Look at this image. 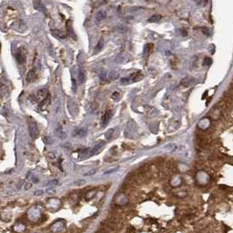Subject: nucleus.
Here are the masks:
<instances>
[{"instance_id": "9b49d317", "label": "nucleus", "mask_w": 233, "mask_h": 233, "mask_svg": "<svg viewBox=\"0 0 233 233\" xmlns=\"http://www.w3.org/2000/svg\"><path fill=\"white\" fill-rule=\"evenodd\" d=\"M49 103H50V96H47V97H45V98L43 99V101L39 104V107L42 110V109H44V107L46 106V105L48 104Z\"/></svg>"}, {"instance_id": "393cba45", "label": "nucleus", "mask_w": 233, "mask_h": 233, "mask_svg": "<svg viewBox=\"0 0 233 233\" xmlns=\"http://www.w3.org/2000/svg\"><path fill=\"white\" fill-rule=\"evenodd\" d=\"M96 172V169H92V170H90V171H89V172L86 173V174H85L84 175H86V176H89V175H92V174H94Z\"/></svg>"}, {"instance_id": "39448f33", "label": "nucleus", "mask_w": 233, "mask_h": 233, "mask_svg": "<svg viewBox=\"0 0 233 233\" xmlns=\"http://www.w3.org/2000/svg\"><path fill=\"white\" fill-rule=\"evenodd\" d=\"M80 157L81 159H87V158L91 157V149L88 148V149H84L80 152Z\"/></svg>"}, {"instance_id": "a211bd4d", "label": "nucleus", "mask_w": 233, "mask_h": 233, "mask_svg": "<svg viewBox=\"0 0 233 233\" xmlns=\"http://www.w3.org/2000/svg\"><path fill=\"white\" fill-rule=\"evenodd\" d=\"M38 94H39V96H42V97H47V96H48V95H47L48 93H47V90L46 89H41V90L38 92Z\"/></svg>"}, {"instance_id": "dca6fc26", "label": "nucleus", "mask_w": 233, "mask_h": 233, "mask_svg": "<svg viewBox=\"0 0 233 233\" xmlns=\"http://www.w3.org/2000/svg\"><path fill=\"white\" fill-rule=\"evenodd\" d=\"M42 140L44 141L45 144H47V145H51L53 144V139L51 137L49 136H44L42 137Z\"/></svg>"}, {"instance_id": "9d476101", "label": "nucleus", "mask_w": 233, "mask_h": 233, "mask_svg": "<svg viewBox=\"0 0 233 233\" xmlns=\"http://www.w3.org/2000/svg\"><path fill=\"white\" fill-rule=\"evenodd\" d=\"M193 82V80L191 77H186V78L182 79L181 81V84L184 87H187L189 86V84Z\"/></svg>"}, {"instance_id": "f257e3e1", "label": "nucleus", "mask_w": 233, "mask_h": 233, "mask_svg": "<svg viewBox=\"0 0 233 233\" xmlns=\"http://www.w3.org/2000/svg\"><path fill=\"white\" fill-rule=\"evenodd\" d=\"M28 128H29V133L31 135V137L32 139L36 138L39 134V129H38V125H37L36 121L32 118V117H29L28 118Z\"/></svg>"}, {"instance_id": "f03ea898", "label": "nucleus", "mask_w": 233, "mask_h": 233, "mask_svg": "<svg viewBox=\"0 0 233 233\" xmlns=\"http://www.w3.org/2000/svg\"><path fill=\"white\" fill-rule=\"evenodd\" d=\"M111 117H112V111H111V110H109V111H107L106 112H105L104 117H102L103 126H106V125L109 124V122H110V120H111Z\"/></svg>"}, {"instance_id": "5701e85b", "label": "nucleus", "mask_w": 233, "mask_h": 233, "mask_svg": "<svg viewBox=\"0 0 233 233\" xmlns=\"http://www.w3.org/2000/svg\"><path fill=\"white\" fill-rule=\"evenodd\" d=\"M58 184V181L57 180H54V181H50L47 182V186H55Z\"/></svg>"}, {"instance_id": "cd10ccee", "label": "nucleus", "mask_w": 233, "mask_h": 233, "mask_svg": "<svg viewBox=\"0 0 233 233\" xmlns=\"http://www.w3.org/2000/svg\"><path fill=\"white\" fill-rule=\"evenodd\" d=\"M76 184H77L78 186H81V185H83L85 183V181H83V180H81V181H78L76 182H75Z\"/></svg>"}, {"instance_id": "412c9836", "label": "nucleus", "mask_w": 233, "mask_h": 233, "mask_svg": "<svg viewBox=\"0 0 233 233\" xmlns=\"http://www.w3.org/2000/svg\"><path fill=\"white\" fill-rule=\"evenodd\" d=\"M212 63V60L209 58V57H207V58H205L204 61H203V65L204 66H209L210 64Z\"/></svg>"}, {"instance_id": "a878e982", "label": "nucleus", "mask_w": 233, "mask_h": 233, "mask_svg": "<svg viewBox=\"0 0 233 233\" xmlns=\"http://www.w3.org/2000/svg\"><path fill=\"white\" fill-rule=\"evenodd\" d=\"M117 170H118V167H115V168H113V169H111V170H109V171L105 172L104 174H111V173H114V172L117 171Z\"/></svg>"}, {"instance_id": "c85d7f7f", "label": "nucleus", "mask_w": 233, "mask_h": 233, "mask_svg": "<svg viewBox=\"0 0 233 233\" xmlns=\"http://www.w3.org/2000/svg\"><path fill=\"white\" fill-rule=\"evenodd\" d=\"M202 30H203V32H204L205 34H207V35H209H209H210V31H209V29L205 27V28H203Z\"/></svg>"}, {"instance_id": "aec40b11", "label": "nucleus", "mask_w": 233, "mask_h": 233, "mask_svg": "<svg viewBox=\"0 0 233 233\" xmlns=\"http://www.w3.org/2000/svg\"><path fill=\"white\" fill-rule=\"evenodd\" d=\"M165 148L168 149L170 151H174V150L176 149V146H175L174 144H168L167 145V146H165Z\"/></svg>"}, {"instance_id": "4468645a", "label": "nucleus", "mask_w": 233, "mask_h": 233, "mask_svg": "<svg viewBox=\"0 0 233 233\" xmlns=\"http://www.w3.org/2000/svg\"><path fill=\"white\" fill-rule=\"evenodd\" d=\"M99 79H100V82H101V83H104L107 80L106 72H101V73L99 74Z\"/></svg>"}, {"instance_id": "ddd939ff", "label": "nucleus", "mask_w": 233, "mask_h": 233, "mask_svg": "<svg viewBox=\"0 0 233 233\" xmlns=\"http://www.w3.org/2000/svg\"><path fill=\"white\" fill-rule=\"evenodd\" d=\"M104 39L102 38V39L99 41L98 43H97L96 47V48H95V52H96V53L99 52L100 50H101V49L103 48V47H104Z\"/></svg>"}, {"instance_id": "6e6552de", "label": "nucleus", "mask_w": 233, "mask_h": 233, "mask_svg": "<svg viewBox=\"0 0 233 233\" xmlns=\"http://www.w3.org/2000/svg\"><path fill=\"white\" fill-rule=\"evenodd\" d=\"M78 80H79V82L80 83H82L84 81H85V72L84 70L82 69H79V73H78Z\"/></svg>"}, {"instance_id": "4be33fe9", "label": "nucleus", "mask_w": 233, "mask_h": 233, "mask_svg": "<svg viewBox=\"0 0 233 233\" xmlns=\"http://www.w3.org/2000/svg\"><path fill=\"white\" fill-rule=\"evenodd\" d=\"M130 79H132V76H130V77H126V78H122L121 79V83L122 84H126V83H129V80Z\"/></svg>"}, {"instance_id": "20e7f679", "label": "nucleus", "mask_w": 233, "mask_h": 233, "mask_svg": "<svg viewBox=\"0 0 233 233\" xmlns=\"http://www.w3.org/2000/svg\"><path fill=\"white\" fill-rule=\"evenodd\" d=\"M117 128H111V129H109L107 130L106 132L104 133V138L106 140H111L112 139L114 138L115 136V133L117 132Z\"/></svg>"}, {"instance_id": "bb28decb", "label": "nucleus", "mask_w": 233, "mask_h": 233, "mask_svg": "<svg viewBox=\"0 0 233 233\" xmlns=\"http://www.w3.org/2000/svg\"><path fill=\"white\" fill-rule=\"evenodd\" d=\"M32 187V183L31 182H27V183L26 184V187H25V189H26V190H28V189H30Z\"/></svg>"}, {"instance_id": "423d86ee", "label": "nucleus", "mask_w": 233, "mask_h": 233, "mask_svg": "<svg viewBox=\"0 0 233 233\" xmlns=\"http://www.w3.org/2000/svg\"><path fill=\"white\" fill-rule=\"evenodd\" d=\"M106 18V12H105L104 11H100L97 12L96 16V20L97 22H100L102 20H104V19Z\"/></svg>"}, {"instance_id": "b1692460", "label": "nucleus", "mask_w": 233, "mask_h": 233, "mask_svg": "<svg viewBox=\"0 0 233 233\" xmlns=\"http://www.w3.org/2000/svg\"><path fill=\"white\" fill-rule=\"evenodd\" d=\"M43 194H44V191L42 189H38V190H36V191L33 193V195H36V196H39V195H43Z\"/></svg>"}, {"instance_id": "c756f323", "label": "nucleus", "mask_w": 233, "mask_h": 233, "mask_svg": "<svg viewBox=\"0 0 233 233\" xmlns=\"http://www.w3.org/2000/svg\"><path fill=\"white\" fill-rule=\"evenodd\" d=\"M195 1H196V3H197V4H201V1H202V0H195Z\"/></svg>"}, {"instance_id": "0eeeda50", "label": "nucleus", "mask_w": 233, "mask_h": 233, "mask_svg": "<svg viewBox=\"0 0 233 233\" xmlns=\"http://www.w3.org/2000/svg\"><path fill=\"white\" fill-rule=\"evenodd\" d=\"M161 15L160 14H154V15H152V16H151L148 19V21L149 23H152V22H159L160 19H161Z\"/></svg>"}, {"instance_id": "f3484780", "label": "nucleus", "mask_w": 233, "mask_h": 233, "mask_svg": "<svg viewBox=\"0 0 233 233\" xmlns=\"http://www.w3.org/2000/svg\"><path fill=\"white\" fill-rule=\"evenodd\" d=\"M146 113L149 114V115H154V111H156V110H155L154 107H150V106H146Z\"/></svg>"}, {"instance_id": "f8f14e48", "label": "nucleus", "mask_w": 233, "mask_h": 233, "mask_svg": "<svg viewBox=\"0 0 233 233\" xmlns=\"http://www.w3.org/2000/svg\"><path fill=\"white\" fill-rule=\"evenodd\" d=\"M15 57H16L17 61L19 62V64L25 63V61H26V60H25V56L21 54V53H19V54H17L16 55H15Z\"/></svg>"}, {"instance_id": "6ab92c4d", "label": "nucleus", "mask_w": 233, "mask_h": 233, "mask_svg": "<svg viewBox=\"0 0 233 233\" xmlns=\"http://www.w3.org/2000/svg\"><path fill=\"white\" fill-rule=\"evenodd\" d=\"M111 98L114 100V101H118L120 98V93L117 91H115L111 96Z\"/></svg>"}, {"instance_id": "1a4fd4ad", "label": "nucleus", "mask_w": 233, "mask_h": 233, "mask_svg": "<svg viewBox=\"0 0 233 233\" xmlns=\"http://www.w3.org/2000/svg\"><path fill=\"white\" fill-rule=\"evenodd\" d=\"M34 78H35V72L33 69H32L28 72V75H27L26 76V81L28 82H32L34 80Z\"/></svg>"}, {"instance_id": "2eb2a0df", "label": "nucleus", "mask_w": 233, "mask_h": 233, "mask_svg": "<svg viewBox=\"0 0 233 233\" xmlns=\"http://www.w3.org/2000/svg\"><path fill=\"white\" fill-rule=\"evenodd\" d=\"M88 133V131L86 128H82V129H79L78 131L76 132V134L78 135V136H81V137H84L86 136Z\"/></svg>"}, {"instance_id": "7ed1b4c3", "label": "nucleus", "mask_w": 233, "mask_h": 233, "mask_svg": "<svg viewBox=\"0 0 233 233\" xmlns=\"http://www.w3.org/2000/svg\"><path fill=\"white\" fill-rule=\"evenodd\" d=\"M105 145L104 141H99V142H96V145L94 146L93 148L91 149V156H93V155L96 154L97 152H98L100 150L102 149V147L104 146Z\"/></svg>"}]
</instances>
